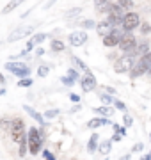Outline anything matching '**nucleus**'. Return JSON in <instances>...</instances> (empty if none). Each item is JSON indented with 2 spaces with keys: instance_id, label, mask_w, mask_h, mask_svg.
I'll return each instance as SVG.
<instances>
[{
  "instance_id": "1",
  "label": "nucleus",
  "mask_w": 151,
  "mask_h": 160,
  "mask_svg": "<svg viewBox=\"0 0 151 160\" xmlns=\"http://www.w3.org/2000/svg\"><path fill=\"white\" fill-rule=\"evenodd\" d=\"M45 142V126H30L27 130V149L30 155H39Z\"/></svg>"
},
{
  "instance_id": "2",
  "label": "nucleus",
  "mask_w": 151,
  "mask_h": 160,
  "mask_svg": "<svg viewBox=\"0 0 151 160\" xmlns=\"http://www.w3.org/2000/svg\"><path fill=\"white\" fill-rule=\"evenodd\" d=\"M149 68H151V50L135 61L134 68L128 71V73H130V78H139V77H144V75H148Z\"/></svg>"
},
{
  "instance_id": "3",
  "label": "nucleus",
  "mask_w": 151,
  "mask_h": 160,
  "mask_svg": "<svg viewBox=\"0 0 151 160\" xmlns=\"http://www.w3.org/2000/svg\"><path fill=\"white\" fill-rule=\"evenodd\" d=\"M135 61H137V57L134 53H123V55L114 59V66L112 68H114L116 73H128L130 69L134 68Z\"/></svg>"
},
{
  "instance_id": "4",
  "label": "nucleus",
  "mask_w": 151,
  "mask_h": 160,
  "mask_svg": "<svg viewBox=\"0 0 151 160\" xmlns=\"http://www.w3.org/2000/svg\"><path fill=\"white\" fill-rule=\"evenodd\" d=\"M6 69L18 78H27V77H30V71H32V68L25 61H16V62L9 61V62H6Z\"/></svg>"
},
{
  "instance_id": "5",
  "label": "nucleus",
  "mask_w": 151,
  "mask_h": 160,
  "mask_svg": "<svg viewBox=\"0 0 151 160\" xmlns=\"http://www.w3.org/2000/svg\"><path fill=\"white\" fill-rule=\"evenodd\" d=\"M140 14L139 12H135V11H128L124 12V16H123L121 20V30L123 32H134L135 29H139V25H140Z\"/></svg>"
},
{
  "instance_id": "6",
  "label": "nucleus",
  "mask_w": 151,
  "mask_h": 160,
  "mask_svg": "<svg viewBox=\"0 0 151 160\" xmlns=\"http://www.w3.org/2000/svg\"><path fill=\"white\" fill-rule=\"evenodd\" d=\"M137 43H139V41H137L134 32H123L117 48H119L123 53H134V50L137 48Z\"/></svg>"
},
{
  "instance_id": "7",
  "label": "nucleus",
  "mask_w": 151,
  "mask_h": 160,
  "mask_svg": "<svg viewBox=\"0 0 151 160\" xmlns=\"http://www.w3.org/2000/svg\"><path fill=\"white\" fill-rule=\"evenodd\" d=\"M34 30H36V25H20V27H16L11 34L7 36V41L9 43H16L20 39H25V38L34 34Z\"/></svg>"
},
{
  "instance_id": "8",
  "label": "nucleus",
  "mask_w": 151,
  "mask_h": 160,
  "mask_svg": "<svg viewBox=\"0 0 151 160\" xmlns=\"http://www.w3.org/2000/svg\"><path fill=\"white\" fill-rule=\"evenodd\" d=\"M78 82H80V89L84 92H91V91H94V89L98 87V80H96V77H94V73L91 71V69L82 75Z\"/></svg>"
},
{
  "instance_id": "9",
  "label": "nucleus",
  "mask_w": 151,
  "mask_h": 160,
  "mask_svg": "<svg viewBox=\"0 0 151 160\" xmlns=\"http://www.w3.org/2000/svg\"><path fill=\"white\" fill-rule=\"evenodd\" d=\"M121 36H123V30L116 27V29H112L107 36L101 38V43H103V46H107V48H116V46L119 45Z\"/></svg>"
},
{
  "instance_id": "10",
  "label": "nucleus",
  "mask_w": 151,
  "mask_h": 160,
  "mask_svg": "<svg viewBox=\"0 0 151 160\" xmlns=\"http://www.w3.org/2000/svg\"><path fill=\"white\" fill-rule=\"evenodd\" d=\"M89 36L85 30H73L71 34H68V43H70L71 46H75V48H78V46H84L85 43H87Z\"/></svg>"
},
{
  "instance_id": "11",
  "label": "nucleus",
  "mask_w": 151,
  "mask_h": 160,
  "mask_svg": "<svg viewBox=\"0 0 151 160\" xmlns=\"http://www.w3.org/2000/svg\"><path fill=\"white\" fill-rule=\"evenodd\" d=\"M123 16H124V11L117 6L116 2H114V4L110 6V9H109V12H107V20H109L114 27H119V25H121Z\"/></svg>"
},
{
  "instance_id": "12",
  "label": "nucleus",
  "mask_w": 151,
  "mask_h": 160,
  "mask_svg": "<svg viewBox=\"0 0 151 160\" xmlns=\"http://www.w3.org/2000/svg\"><path fill=\"white\" fill-rule=\"evenodd\" d=\"M112 121L110 118H100V116H94V118H91V119L87 121V128L89 130H98V128H101V126H107L110 125Z\"/></svg>"
},
{
  "instance_id": "13",
  "label": "nucleus",
  "mask_w": 151,
  "mask_h": 160,
  "mask_svg": "<svg viewBox=\"0 0 151 160\" xmlns=\"http://www.w3.org/2000/svg\"><path fill=\"white\" fill-rule=\"evenodd\" d=\"M112 29H116V27H114V25H112V23L109 22L107 18H105V20H100V22H96V27H94V30L98 32V36H100V38H103V36H107V34H109V32H110Z\"/></svg>"
},
{
  "instance_id": "14",
  "label": "nucleus",
  "mask_w": 151,
  "mask_h": 160,
  "mask_svg": "<svg viewBox=\"0 0 151 160\" xmlns=\"http://www.w3.org/2000/svg\"><path fill=\"white\" fill-rule=\"evenodd\" d=\"M23 110H25V112H27V114H29L34 121H37L41 126L46 125V119H45V118H43V114H41V112H37L34 107H30V105H23Z\"/></svg>"
},
{
  "instance_id": "15",
  "label": "nucleus",
  "mask_w": 151,
  "mask_h": 160,
  "mask_svg": "<svg viewBox=\"0 0 151 160\" xmlns=\"http://www.w3.org/2000/svg\"><path fill=\"white\" fill-rule=\"evenodd\" d=\"M94 2V11L98 12V14H107L110 6L114 4L112 0H93Z\"/></svg>"
},
{
  "instance_id": "16",
  "label": "nucleus",
  "mask_w": 151,
  "mask_h": 160,
  "mask_svg": "<svg viewBox=\"0 0 151 160\" xmlns=\"http://www.w3.org/2000/svg\"><path fill=\"white\" fill-rule=\"evenodd\" d=\"M114 107H110V105H100V107H94L93 112L96 116H100V118H112L114 116Z\"/></svg>"
},
{
  "instance_id": "17",
  "label": "nucleus",
  "mask_w": 151,
  "mask_h": 160,
  "mask_svg": "<svg viewBox=\"0 0 151 160\" xmlns=\"http://www.w3.org/2000/svg\"><path fill=\"white\" fill-rule=\"evenodd\" d=\"M98 144H100V133H91V137L87 141V153L89 155H94L98 151Z\"/></svg>"
},
{
  "instance_id": "18",
  "label": "nucleus",
  "mask_w": 151,
  "mask_h": 160,
  "mask_svg": "<svg viewBox=\"0 0 151 160\" xmlns=\"http://www.w3.org/2000/svg\"><path fill=\"white\" fill-rule=\"evenodd\" d=\"M112 151V142H110V139H101L98 144V151L96 153L100 155H103V157H109Z\"/></svg>"
},
{
  "instance_id": "19",
  "label": "nucleus",
  "mask_w": 151,
  "mask_h": 160,
  "mask_svg": "<svg viewBox=\"0 0 151 160\" xmlns=\"http://www.w3.org/2000/svg\"><path fill=\"white\" fill-rule=\"evenodd\" d=\"M149 48H151V46H149V41H148V39H142L140 43H137V48L134 50V55L139 59V57H142L144 53H148V52H149Z\"/></svg>"
},
{
  "instance_id": "20",
  "label": "nucleus",
  "mask_w": 151,
  "mask_h": 160,
  "mask_svg": "<svg viewBox=\"0 0 151 160\" xmlns=\"http://www.w3.org/2000/svg\"><path fill=\"white\" fill-rule=\"evenodd\" d=\"M23 2H25V0H11V2L7 4V6L2 7V14H9V12H12L14 9H16V7L22 6Z\"/></svg>"
},
{
  "instance_id": "21",
  "label": "nucleus",
  "mask_w": 151,
  "mask_h": 160,
  "mask_svg": "<svg viewBox=\"0 0 151 160\" xmlns=\"http://www.w3.org/2000/svg\"><path fill=\"white\" fill-rule=\"evenodd\" d=\"M50 50L52 52H64L66 50V43L62 39H57V38H53L50 41Z\"/></svg>"
},
{
  "instance_id": "22",
  "label": "nucleus",
  "mask_w": 151,
  "mask_h": 160,
  "mask_svg": "<svg viewBox=\"0 0 151 160\" xmlns=\"http://www.w3.org/2000/svg\"><path fill=\"white\" fill-rule=\"evenodd\" d=\"M76 20H78V25L82 27V30H85V32L89 29H94L96 27V22L94 20H89V18H76Z\"/></svg>"
},
{
  "instance_id": "23",
  "label": "nucleus",
  "mask_w": 151,
  "mask_h": 160,
  "mask_svg": "<svg viewBox=\"0 0 151 160\" xmlns=\"http://www.w3.org/2000/svg\"><path fill=\"white\" fill-rule=\"evenodd\" d=\"M48 38H50V34H46V32H37V34H32V36H30V41H32V43L37 46V45H41V43H45Z\"/></svg>"
},
{
  "instance_id": "24",
  "label": "nucleus",
  "mask_w": 151,
  "mask_h": 160,
  "mask_svg": "<svg viewBox=\"0 0 151 160\" xmlns=\"http://www.w3.org/2000/svg\"><path fill=\"white\" fill-rule=\"evenodd\" d=\"M116 4L119 7H121L124 12H128V11H132L134 9V6H135V2L134 0H116Z\"/></svg>"
},
{
  "instance_id": "25",
  "label": "nucleus",
  "mask_w": 151,
  "mask_h": 160,
  "mask_svg": "<svg viewBox=\"0 0 151 160\" xmlns=\"http://www.w3.org/2000/svg\"><path fill=\"white\" fill-rule=\"evenodd\" d=\"M112 107H114L116 110H119V112H123V114H124V112H128V105L123 102V100H119V98H114Z\"/></svg>"
},
{
  "instance_id": "26",
  "label": "nucleus",
  "mask_w": 151,
  "mask_h": 160,
  "mask_svg": "<svg viewBox=\"0 0 151 160\" xmlns=\"http://www.w3.org/2000/svg\"><path fill=\"white\" fill-rule=\"evenodd\" d=\"M71 62H73V64H75V66H76V69H82L84 73H85V71H89L87 64L84 62V61H82L80 57H76V55H71Z\"/></svg>"
},
{
  "instance_id": "27",
  "label": "nucleus",
  "mask_w": 151,
  "mask_h": 160,
  "mask_svg": "<svg viewBox=\"0 0 151 160\" xmlns=\"http://www.w3.org/2000/svg\"><path fill=\"white\" fill-rule=\"evenodd\" d=\"M78 14H82V7H71V9H68V11L64 12V18H66V20H71V18H73V20H75Z\"/></svg>"
},
{
  "instance_id": "28",
  "label": "nucleus",
  "mask_w": 151,
  "mask_h": 160,
  "mask_svg": "<svg viewBox=\"0 0 151 160\" xmlns=\"http://www.w3.org/2000/svg\"><path fill=\"white\" fill-rule=\"evenodd\" d=\"M61 112H62L61 109H48V110H45L43 118H45V119H55L57 116H61Z\"/></svg>"
},
{
  "instance_id": "29",
  "label": "nucleus",
  "mask_w": 151,
  "mask_h": 160,
  "mask_svg": "<svg viewBox=\"0 0 151 160\" xmlns=\"http://www.w3.org/2000/svg\"><path fill=\"white\" fill-rule=\"evenodd\" d=\"M112 125V130H114V133H117V135H121V137H124L126 135L128 128H124L123 125H119V123H110Z\"/></svg>"
},
{
  "instance_id": "30",
  "label": "nucleus",
  "mask_w": 151,
  "mask_h": 160,
  "mask_svg": "<svg viewBox=\"0 0 151 160\" xmlns=\"http://www.w3.org/2000/svg\"><path fill=\"white\" fill-rule=\"evenodd\" d=\"M98 98L101 100V103H103V105H110V107H112L114 96H110V94H107V92H101V91H100V92H98Z\"/></svg>"
},
{
  "instance_id": "31",
  "label": "nucleus",
  "mask_w": 151,
  "mask_h": 160,
  "mask_svg": "<svg viewBox=\"0 0 151 160\" xmlns=\"http://www.w3.org/2000/svg\"><path fill=\"white\" fill-rule=\"evenodd\" d=\"M139 30H140V34L142 36H149L151 34V23L149 22H140V25H139Z\"/></svg>"
},
{
  "instance_id": "32",
  "label": "nucleus",
  "mask_w": 151,
  "mask_h": 160,
  "mask_svg": "<svg viewBox=\"0 0 151 160\" xmlns=\"http://www.w3.org/2000/svg\"><path fill=\"white\" fill-rule=\"evenodd\" d=\"M16 86H18V87H23V89H27V87L30 89V87L34 86V80L30 78V77H27V78H20Z\"/></svg>"
},
{
  "instance_id": "33",
  "label": "nucleus",
  "mask_w": 151,
  "mask_h": 160,
  "mask_svg": "<svg viewBox=\"0 0 151 160\" xmlns=\"http://www.w3.org/2000/svg\"><path fill=\"white\" fill-rule=\"evenodd\" d=\"M66 75H68V77H70V78H73L76 82V80H80V71H78V69L76 68H73V66H71V68H68V71H66Z\"/></svg>"
},
{
  "instance_id": "34",
  "label": "nucleus",
  "mask_w": 151,
  "mask_h": 160,
  "mask_svg": "<svg viewBox=\"0 0 151 160\" xmlns=\"http://www.w3.org/2000/svg\"><path fill=\"white\" fill-rule=\"evenodd\" d=\"M48 73H50V66H46V64H41L37 68V77H41V78L48 77Z\"/></svg>"
},
{
  "instance_id": "35",
  "label": "nucleus",
  "mask_w": 151,
  "mask_h": 160,
  "mask_svg": "<svg viewBox=\"0 0 151 160\" xmlns=\"http://www.w3.org/2000/svg\"><path fill=\"white\" fill-rule=\"evenodd\" d=\"M132 125H134V116H130L128 112H124V116H123V126L124 128H130Z\"/></svg>"
},
{
  "instance_id": "36",
  "label": "nucleus",
  "mask_w": 151,
  "mask_h": 160,
  "mask_svg": "<svg viewBox=\"0 0 151 160\" xmlns=\"http://www.w3.org/2000/svg\"><path fill=\"white\" fill-rule=\"evenodd\" d=\"M144 151V142H135L134 146H132V149H130V153H142Z\"/></svg>"
},
{
  "instance_id": "37",
  "label": "nucleus",
  "mask_w": 151,
  "mask_h": 160,
  "mask_svg": "<svg viewBox=\"0 0 151 160\" xmlns=\"http://www.w3.org/2000/svg\"><path fill=\"white\" fill-rule=\"evenodd\" d=\"M61 82H62V86H66V87H73V86H75V80H73V78H70L68 75H64V77H61Z\"/></svg>"
},
{
  "instance_id": "38",
  "label": "nucleus",
  "mask_w": 151,
  "mask_h": 160,
  "mask_svg": "<svg viewBox=\"0 0 151 160\" xmlns=\"http://www.w3.org/2000/svg\"><path fill=\"white\" fill-rule=\"evenodd\" d=\"M41 155H43V158L45 160H57L55 158V155H53L50 149H41Z\"/></svg>"
},
{
  "instance_id": "39",
  "label": "nucleus",
  "mask_w": 151,
  "mask_h": 160,
  "mask_svg": "<svg viewBox=\"0 0 151 160\" xmlns=\"http://www.w3.org/2000/svg\"><path fill=\"white\" fill-rule=\"evenodd\" d=\"M101 89H103L107 94H110V96H114L116 98V94H117V91L114 89V87H110V86H101Z\"/></svg>"
},
{
  "instance_id": "40",
  "label": "nucleus",
  "mask_w": 151,
  "mask_h": 160,
  "mask_svg": "<svg viewBox=\"0 0 151 160\" xmlns=\"http://www.w3.org/2000/svg\"><path fill=\"white\" fill-rule=\"evenodd\" d=\"M68 96H70V100L73 103H80V94H76V92H70Z\"/></svg>"
},
{
  "instance_id": "41",
  "label": "nucleus",
  "mask_w": 151,
  "mask_h": 160,
  "mask_svg": "<svg viewBox=\"0 0 151 160\" xmlns=\"http://www.w3.org/2000/svg\"><path fill=\"white\" fill-rule=\"evenodd\" d=\"M80 110H82V105L80 103H75V105L70 109V114H76V112H80Z\"/></svg>"
},
{
  "instance_id": "42",
  "label": "nucleus",
  "mask_w": 151,
  "mask_h": 160,
  "mask_svg": "<svg viewBox=\"0 0 151 160\" xmlns=\"http://www.w3.org/2000/svg\"><path fill=\"white\" fill-rule=\"evenodd\" d=\"M123 141V137L121 135H117V133H112V137H110V142L114 144V142H121Z\"/></svg>"
},
{
  "instance_id": "43",
  "label": "nucleus",
  "mask_w": 151,
  "mask_h": 160,
  "mask_svg": "<svg viewBox=\"0 0 151 160\" xmlns=\"http://www.w3.org/2000/svg\"><path fill=\"white\" fill-rule=\"evenodd\" d=\"M2 87H6V77L0 73V89H2Z\"/></svg>"
},
{
  "instance_id": "44",
  "label": "nucleus",
  "mask_w": 151,
  "mask_h": 160,
  "mask_svg": "<svg viewBox=\"0 0 151 160\" xmlns=\"http://www.w3.org/2000/svg\"><path fill=\"white\" fill-rule=\"evenodd\" d=\"M43 53H45V48H37V50H36V57H41Z\"/></svg>"
},
{
  "instance_id": "45",
  "label": "nucleus",
  "mask_w": 151,
  "mask_h": 160,
  "mask_svg": "<svg viewBox=\"0 0 151 160\" xmlns=\"http://www.w3.org/2000/svg\"><path fill=\"white\" fill-rule=\"evenodd\" d=\"M53 4H55V0H48L46 4H45V9H50V7L53 6Z\"/></svg>"
},
{
  "instance_id": "46",
  "label": "nucleus",
  "mask_w": 151,
  "mask_h": 160,
  "mask_svg": "<svg viewBox=\"0 0 151 160\" xmlns=\"http://www.w3.org/2000/svg\"><path fill=\"white\" fill-rule=\"evenodd\" d=\"M119 160H132V153H126V155H123Z\"/></svg>"
},
{
  "instance_id": "47",
  "label": "nucleus",
  "mask_w": 151,
  "mask_h": 160,
  "mask_svg": "<svg viewBox=\"0 0 151 160\" xmlns=\"http://www.w3.org/2000/svg\"><path fill=\"white\" fill-rule=\"evenodd\" d=\"M6 92H7V89H6V87H2V89H0V96H4Z\"/></svg>"
},
{
  "instance_id": "48",
  "label": "nucleus",
  "mask_w": 151,
  "mask_h": 160,
  "mask_svg": "<svg viewBox=\"0 0 151 160\" xmlns=\"http://www.w3.org/2000/svg\"><path fill=\"white\" fill-rule=\"evenodd\" d=\"M139 160H151V158H149V157H148V153H146V155H142V157H140Z\"/></svg>"
},
{
  "instance_id": "49",
  "label": "nucleus",
  "mask_w": 151,
  "mask_h": 160,
  "mask_svg": "<svg viewBox=\"0 0 151 160\" xmlns=\"http://www.w3.org/2000/svg\"><path fill=\"white\" fill-rule=\"evenodd\" d=\"M148 157H149V158H151V149H149V153H148Z\"/></svg>"
},
{
  "instance_id": "50",
  "label": "nucleus",
  "mask_w": 151,
  "mask_h": 160,
  "mask_svg": "<svg viewBox=\"0 0 151 160\" xmlns=\"http://www.w3.org/2000/svg\"><path fill=\"white\" fill-rule=\"evenodd\" d=\"M148 75H149V77H151V68H149V71H148Z\"/></svg>"
},
{
  "instance_id": "51",
  "label": "nucleus",
  "mask_w": 151,
  "mask_h": 160,
  "mask_svg": "<svg viewBox=\"0 0 151 160\" xmlns=\"http://www.w3.org/2000/svg\"><path fill=\"white\" fill-rule=\"evenodd\" d=\"M103 160H109V158H103Z\"/></svg>"
},
{
  "instance_id": "52",
  "label": "nucleus",
  "mask_w": 151,
  "mask_h": 160,
  "mask_svg": "<svg viewBox=\"0 0 151 160\" xmlns=\"http://www.w3.org/2000/svg\"><path fill=\"white\" fill-rule=\"evenodd\" d=\"M149 139H151V133H149Z\"/></svg>"
}]
</instances>
